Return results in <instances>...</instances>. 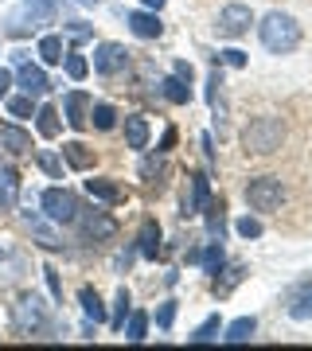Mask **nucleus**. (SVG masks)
<instances>
[{
	"label": "nucleus",
	"mask_w": 312,
	"mask_h": 351,
	"mask_svg": "<svg viewBox=\"0 0 312 351\" xmlns=\"http://www.w3.org/2000/svg\"><path fill=\"white\" fill-rule=\"evenodd\" d=\"M8 328H12V336L20 339H59L55 332L67 336V324H59L55 316H51V304L39 297V293H20L12 304H8Z\"/></svg>",
	"instance_id": "f257e3e1"
},
{
	"label": "nucleus",
	"mask_w": 312,
	"mask_h": 351,
	"mask_svg": "<svg viewBox=\"0 0 312 351\" xmlns=\"http://www.w3.org/2000/svg\"><path fill=\"white\" fill-rule=\"evenodd\" d=\"M254 24H258V39H262V47L269 51V55H293V51L300 47V39H304L300 20L281 12V8L265 12L262 20H254Z\"/></svg>",
	"instance_id": "f03ea898"
},
{
	"label": "nucleus",
	"mask_w": 312,
	"mask_h": 351,
	"mask_svg": "<svg viewBox=\"0 0 312 351\" xmlns=\"http://www.w3.org/2000/svg\"><path fill=\"white\" fill-rule=\"evenodd\" d=\"M62 12V0H20V8L8 16V24H4V36L8 39H24L39 27L55 24Z\"/></svg>",
	"instance_id": "7ed1b4c3"
},
{
	"label": "nucleus",
	"mask_w": 312,
	"mask_h": 351,
	"mask_svg": "<svg viewBox=\"0 0 312 351\" xmlns=\"http://www.w3.org/2000/svg\"><path fill=\"white\" fill-rule=\"evenodd\" d=\"M285 145V121L277 113H262V117H250V125L242 129V149L250 156H274Z\"/></svg>",
	"instance_id": "20e7f679"
},
{
	"label": "nucleus",
	"mask_w": 312,
	"mask_h": 351,
	"mask_svg": "<svg viewBox=\"0 0 312 351\" xmlns=\"http://www.w3.org/2000/svg\"><path fill=\"white\" fill-rule=\"evenodd\" d=\"M78 211H82V199H78L71 188H62V184H51V188H43V195H39V215L47 219V223H55L62 230V226H75Z\"/></svg>",
	"instance_id": "39448f33"
},
{
	"label": "nucleus",
	"mask_w": 312,
	"mask_h": 351,
	"mask_svg": "<svg viewBox=\"0 0 312 351\" xmlns=\"http://www.w3.org/2000/svg\"><path fill=\"white\" fill-rule=\"evenodd\" d=\"M289 199L281 176H250L246 180V207L254 215H269V211H281V203Z\"/></svg>",
	"instance_id": "423d86ee"
},
{
	"label": "nucleus",
	"mask_w": 312,
	"mask_h": 351,
	"mask_svg": "<svg viewBox=\"0 0 312 351\" xmlns=\"http://www.w3.org/2000/svg\"><path fill=\"white\" fill-rule=\"evenodd\" d=\"M75 226H78V234H82V242H90V246H106V242L117 239V219L106 207H90V211L82 207Z\"/></svg>",
	"instance_id": "0eeeda50"
},
{
	"label": "nucleus",
	"mask_w": 312,
	"mask_h": 351,
	"mask_svg": "<svg viewBox=\"0 0 312 351\" xmlns=\"http://www.w3.org/2000/svg\"><path fill=\"white\" fill-rule=\"evenodd\" d=\"M129 63H133V51L125 47V43H117V39H101V43H94V59H90V66H94V75L98 78H117L121 71H129Z\"/></svg>",
	"instance_id": "6e6552de"
},
{
	"label": "nucleus",
	"mask_w": 312,
	"mask_h": 351,
	"mask_svg": "<svg viewBox=\"0 0 312 351\" xmlns=\"http://www.w3.org/2000/svg\"><path fill=\"white\" fill-rule=\"evenodd\" d=\"M258 16H254V8L250 4H242V0H230V4H223L219 8V16H215V36L219 39H242L250 32V24H254Z\"/></svg>",
	"instance_id": "1a4fd4ad"
},
{
	"label": "nucleus",
	"mask_w": 312,
	"mask_h": 351,
	"mask_svg": "<svg viewBox=\"0 0 312 351\" xmlns=\"http://www.w3.org/2000/svg\"><path fill=\"white\" fill-rule=\"evenodd\" d=\"M12 78H16V90H24V94H32V98H47L51 90H55V82H51V75H47V66L39 63H20V66H12Z\"/></svg>",
	"instance_id": "9d476101"
},
{
	"label": "nucleus",
	"mask_w": 312,
	"mask_h": 351,
	"mask_svg": "<svg viewBox=\"0 0 312 351\" xmlns=\"http://www.w3.org/2000/svg\"><path fill=\"white\" fill-rule=\"evenodd\" d=\"M20 219H24V226H27V234H32V242H36L39 250H47V254H59L62 250V234H59V226L55 223H47L39 211H20Z\"/></svg>",
	"instance_id": "9b49d317"
},
{
	"label": "nucleus",
	"mask_w": 312,
	"mask_h": 351,
	"mask_svg": "<svg viewBox=\"0 0 312 351\" xmlns=\"http://www.w3.org/2000/svg\"><path fill=\"white\" fill-rule=\"evenodd\" d=\"M90 101H94V94L90 90H67L62 94V106H59V113H62V125H71L75 133H86L90 129Z\"/></svg>",
	"instance_id": "f8f14e48"
},
{
	"label": "nucleus",
	"mask_w": 312,
	"mask_h": 351,
	"mask_svg": "<svg viewBox=\"0 0 312 351\" xmlns=\"http://www.w3.org/2000/svg\"><path fill=\"white\" fill-rule=\"evenodd\" d=\"M0 149L8 160H20V156H32L36 141H32V129H24V121H0Z\"/></svg>",
	"instance_id": "ddd939ff"
},
{
	"label": "nucleus",
	"mask_w": 312,
	"mask_h": 351,
	"mask_svg": "<svg viewBox=\"0 0 312 351\" xmlns=\"http://www.w3.org/2000/svg\"><path fill=\"white\" fill-rule=\"evenodd\" d=\"M207 199H211V176L207 172H191L187 176V188H184V199H180V215H184V219L203 215Z\"/></svg>",
	"instance_id": "4468645a"
},
{
	"label": "nucleus",
	"mask_w": 312,
	"mask_h": 351,
	"mask_svg": "<svg viewBox=\"0 0 312 351\" xmlns=\"http://www.w3.org/2000/svg\"><path fill=\"white\" fill-rule=\"evenodd\" d=\"M121 137H125V149H133V152H145L149 149V141H152V125H149V117L145 113H125L121 121Z\"/></svg>",
	"instance_id": "2eb2a0df"
},
{
	"label": "nucleus",
	"mask_w": 312,
	"mask_h": 351,
	"mask_svg": "<svg viewBox=\"0 0 312 351\" xmlns=\"http://www.w3.org/2000/svg\"><path fill=\"white\" fill-rule=\"evenodd\" d=\"M125 27L133 32L137 39H160L164 36V20L160 12H149V8H133V12H125Z\"/></svg>",
	"instance_id": "dca6fc26"
},
{
	"label": "nucleus",
	"mask_w": 312,
	"mask_h": 351,
	"mask_svg": "<svg viewBox=\"0 0 312 351\" xmlns=\"http://www.w3.org/2000/svg\"><path fill=\"white\" fill-rule=\"evenodd\" d=\"M133 242H137V254L145 258V262H156V258H164V230H160V223H156V219H145Z\"/></svg>",
	"instance_id": "f3484780"
},
{
	"label": "nucleus",
	"mask_w": 312,
	"mask_h": 351,
	"mask_svg": "<svg viewBox=\"0 0 312 351\" xmlns=\"http://www.w3.org/2000/svg\"><path fill=\"white\" fill-rule=\"evenodd\" d=\"M82 188H86V195H90L94 203H106V207H117V203H125V188L113 180V176H90Z\"/></svg>",
	"instance_id": "a211bd4d"
},
{
	"label": "nucleus",
	"mask_w": 312,
	"mask_h": 351,
	"mask_svg": "<svg viewBox=\"0 0 312 351\" xmlns=\"http://www.w3.org/2000/svg\"><path fill=\"white\" fill-rule=\"evenodd\" d=\"M59 156L71 172H94V164H98V152L90 149L86 141H62Z\"/></svg>",
	"instance_id": "6ab92c4d"
},
{
	"label": "nucleus",
	"mask_w": 312,
	"mask_h": 351,
	"mask_svg": "<svg viewBox=\"0 0 312 351\" xmlns=\"http://www.w3.org/2000/svg\"><path fill=\"white\" fill-rule=\"evenodd\" d=\"M36 133L43 141H59L62 137V113H59V106H51V101H43L39 98V106H36Z\"/></svg>",
	"instance_id": "aec40b11"
},
{
	"label": "nucleus",
	"mask_w": 312,
	"mask_h": 351,
	"mask_svg": "<svg viewBox=\"0 0 312 351\" xmlns=\"http://www.w3.org/2000/svg\"><path fill=\"white\" fill-rule=\"evenodd\" d=\"M62 55H67V39L59 32H43L36 43V59L43 66H62Z\"/></svg>",
	"instance_id": "412c9836"
},
{
	"label": "nucleus",
	"mask_w": 312,
	"mask_h": 351,
	"mask_svg": "<svg viewBox=\"0 0 312 351\" xmlns=\"http://www.w3.org/2000/svg\"><path fill=\"white\" fill-rule=\"evenodd\" d=\"M78 304H82V316L94 320V324H110V308L101 301V293L94 285H82L78 289Z\"/></svg>",
	"instance_id": "4be33fe9"
},
{
	"label": "nucleus",
	"mask_w": 312,
	"mask_h": 351,
	"mask_svg": "<svg viewBox=\"0 0 312 351\" xmlns=\"http://www.w3.org/2000/svg\"><path fill=\"white\" fill-rule=\"evenodd\" d=\"M20 203V172L12 164H0V211H16Z\"/></svg>",
	"instance_id": "5701e85b"
},
{
	"label": "nucleus",
	"mask_w": 312,
	"mask_h": 351,
	"mask_svg": "<svg viewBox=\"0 0 312 351\" xmlns=\"http://www.w3.org/2000/svg\"><path fill=\"white\" fill-rule=\"evenodd\" d=\"M254 336H258V316H238V320L223 324V332H219L223 343H250Z\"/></svg>",
	"instance_id": "b1692460"
},
{
	"label": "nucleus",
	"mask_w": 312,
	"mask_h": 351,
	"mask_svg": "<svg viewBox=\"0 0 312 351\" xmlns=\"http://www.w3.org/2000/svg\"><path fill=\"white\" fill-rule=\"evenodd\" d=\"M203 223H207V239H219L223 242L226 234V199L219 195V199H207V207H203Z\"/></svg>",
	"instance_id": "393cba45"
},
{
	"label": "nucleus",
	"mask_w": 312,
	"mask_h": 351,
	"mask_svg": "<svg viewBox=\"0 0 312 351\" xmlns=\"http://www.w3.org/2000/svg\"><path fill=\"white\" fill-rule=\"evenodd\" d=\"M242 277H246V265H238V262L235 265H223V269L211 277V293H215V297H230V293L242 285Z\"/></svg>",
	"instance_id": "a878e982"
},
{
	"label": "nucleus",
	"mask_w": 312,
	"mask_h": 351,
	"mask_svg": "<svg viewBox=\"0 0 312 351\" xmlns=\"http://www.w3.org/2000/svg\"><path fill=\"white\" fill-rule=\"evenodd\" d=\"M160 98L168 101V106H191V82H184V78H176V75H168V78H160Z\"/></svg>",
	"instance_id": "bb28decb"
},
{
	"label": "nucleus",
	"mask_w": 312,
	"mask_h": 351,
	"mask_svg": "<svg viewBox=\"0 0 312 351\" xmlns=\"http://www.w3.org/2000/svg\"><path fill=\"white\" fill-rule=\"evenodd\" d=\"M141 180H145L149 188L160 191L164 184H168V156H160V152L145 156V160H141Z\"/></svg>",
	"instance_id": "cd10ccee"
},
{
	"label": "nucleus",
	"mask_w": 312,
	"mask_h": 351,
	"mask_svg": "<svg viewBox=\"0 0 312 351\" xmlns=\"http://www.w3.org/2000/svg\"><path fill=\"white\" fill-rule=\"evenodd\" d=\"M36 106H39V98H32V94H24V90H16V94L4 98V113H8L12 121H27V117H36Z\"/></svg>",
	"instance_id": "c85d7f7f"
},
{
	"label": "nucleus",
	"mask_w": 312,
	"mask_h": 351,
	"mask_svg": "<svg viewBox=\"0 0 312 351\" xmlns=\"http://www.w3.org/2000/svg\"><path fill=\"white\" fill-rule=\"evenodd\" d=\"M86 121L98 129V133H113L117 121H121V113L113 110L110 101H90V117H86Z\"/></svg>",
	"instance_id": "c756f323"
},
{
	"label": "nucleus",
	"mask_w": 312,
	"mask_h": 351,
	"mask_svg": "<svg viewBox=\"0 0 312 351\" xmlns=\"http://www.w3.org/2000/svg\"><path fill=\"white\" fill-rule=\"evenodd\" d=\"M32 160H36V168L47 180H62V172H67V164H62V156L55 149H32Z\"/></svg>",
	"instance_id": "7c9ffc66"
},
{
	"label": "nucleus",
	"mask_w": 312,
	"mask_h": 351,
	"mask_svg": "<svg viewBox=\"0 0 312 351\" xmlns=\"http://www.w3.org/2000/svg\"><path fill=\"white\" fill-rule=\"evenodd\" d=\"M207 277H215L219 269L226 265V250H223V242L219 239H207V250H200V262H195Z\"/></svg>",
	"instance_id": "2f4dec72"
},
{
	"label": "nucleus",
	"mask_w": 312,
	"mask_h": 351,
	"mask_svg": "<svg viewBox=\"0 0 312 351\" xmlns=\"http://www.w3.org/2000/svg\"><path fill=\"white\" fill-rule=\"evenodd\" d=\"M62 71H67L71 82H82V78H90V59L78 47H67V55H62Z\"/></svg>",
	"instance_id": "473e14b6"
},
{
	"label": "nucleus",
	"mask_w": 312,
	"mask_h": 351,
	"mask_svg": "<svg viewBox=\"0 0 312 351\" xmlns=\"http://www.w3.org/2000/svg\"><path fill=\"white\" fill-rule=\"evenodd\" d=\"M125 339L129 343H145V336H149V313L145 308H133V313L125 316Z\"/></svg>",
	"instance_id": "72a5a7b5"
},
{
	"label": "nucleus",
	"mask_w": 312,
	"mask_h": 351,
	"mask_svg": "<svg viewBox=\"0 0 312 351\" xmlns=\"http://www.w3.org/2000/svg\"><path fill=\"white\" fill-rule=\"evenodd\" d=\"M133 313V293H129V289H117V293H113V313H110V328L113 332H121L125 328V316Z\"/></svg>",
	"instance_id": "f704fd0d"
},
{
	"label": "nucleus",
	"mask_w": 312,
	"mask_h": 351,
	"mask_svg": "<svg viewBox=\"0 0 312 351\" xmlns=\"http://www.w3.org/2000/svg\"><path fill=\"white\" fill-rule=\"evenodd\" d=\"M219 332H223V316L215 313V316H207V320H203L191 336H187V343H215V339H219Z\"/></svg>",
	"instance_id": "c9c22d12"
},
{
	"label": "nucleus",
	"mask_w": 312,
	"mask_h": 351,
	"mask_svg": "<svg viewBox=\"0 0 312 351\" xmlns=\"http://www.w3.org/2000/svg\"><path fill=\"white\" fill-rule=\"evenodd\" d=\"M62 32H67V47H82V43H90L94 39V24H86V20H67L62 24Z\"/></svg>",
	"instance_id": "e433bc0d"
},
{
	"label": "nucleus",
	"mask_w": 312,
	"mask_h": 351,
	"mask_svg": "<svg viewBox=\"0 0 312 351\" xmlns=\"http://www.w3.org/2000/svg\"><path fill=\"white\" fill-rule=\"evenodd\" d=\"M235 234H238V239H246V242H254V239H262V234H265V226H262L258 215H242V219L235 223Z\"/></svg>",
	"instance_id": "4c0bfd02"
},
{
	"label": "nucleus",
	"mask_w": 312,
	"mask_h": 351,
	"mask_svg": "<svg viewBox=\"0 0 312 351\" xmlns=\"http://www.w3.org/2000/svg\"><path fill=\"white\" fill-rule=\"evenodd\" d=\"M289 320H297V324L312 320V285H309V293L293 297V304H289Z\"/></svg>",
	"instance_id": "58836bf2"
},
{
	"label": "nucleus",
	"mask_w": 312,
	"mask_h": 351,
	"mask_svg": "<svg viewBox=\"0 0 312 351\" xmlns=\"http://www.w3.org/2000/svg\"><path fill=\"white\" fill-rule=\"evenodd\" d=\"M176 308H180V301H172V297H168V301H164L160 308L149 316V320H156V328H160V332H168V328L176 324Z\"/></svg>",
	"instance_id": "ea45409f"
},
{
	"label": "nucleus",
	"mask_w": 312,
	"mask_h": 351,
	"mask_svg": "<svg viewBox=\"0 0 312 351\" xmlns=\"http://www.w3.org/2000/svg\"><path fill=\"white\" fill-rule=\"evenodd\" d=\"M43 281H47V293H51V301L62 304V277L55 265H43Z\"/></svg>",
	"instance_id": "a19ab883"
},
{
	"label": "nucleus",
	"mask_w": 312,
	"mask_h": 351,
	"mask_svg": "<svg viewBox=\"0 0 312 351\" xmlns=\"http://www.w3.org/2000/svg\"><path fill=\"white\" fill-rule=\"evenodd\" d=\"M137 258H141V254H137V242H129V246H125V250L117 254V262H113V269H117V274H129Z\"/></svg>",
	"instance_id": "79ce46f5"
},
{
	"label": "nucleus",
	"mask_w": 312,
	"mask_h": 351,
	"mask_svg": "<svg viewBox=\"0 0 312 351\" xmlns=\"http://www.w3.org/2000/svg\"><path fill=\"white\" fill-rule=\"evenodd\" d=\"M219 63H223V66H230V71H242V66H246V51L226 47L223 55H219Z\"/></svg>",
	"instance_id": "37998d69"
},
{
	"label": "nucleus",
	"mask_w": 312,
	"mask_h": 351,
	"mask_svg": "<svg viewBox=\"0 0 312 351\" xmlns=\"http://www.w3.org/2000/svg\"><path fill=\"white\" fill-rule=\"evenodd\" d=\"M12 86H16V78H12V66H0V101L12 94Z\"/></svg>",
	"instance_id": "c03bdc74"
},
{
	"label": "nucleus",
	"mask_w": 312,
	"mask_h": 351,
	"mask_svg": "<svg viewBox=\"0 0 312 351\" xmlns=\"http://www.w3.org/2000/svg\"><path fill=\"white\" fill-rule=\"evenodd\" d=\"M172 75L184 78V82H195V71H191V63H187V59H176V63H172Z\"/></svg>",
	"instance_id": "a18cd8bd"
},
{
	"label": "nucleus",
	"mask_w": 312,
	"mask_h": 351,
	"mask_svg": "<svg viewBox=\"0 0 312 351\" xmlns=\"http://www.w3.org/2000/svg\"><path fill=\"white\" fill-rule=\"evenodd\" d=\"M172 145H176V125H168V129H164V137H160V145H156V152H160V156H168V152H172Z\"/></svg>",
	"instance_id": "49530a36"
},
{
	"label": "nucleus",
	"mask_w": 312,
	"mask_h": 351,
	"mask_svg": "<svg viewBox=\"0 0 312 351\" xmlns=\"http://www.w3.org/2000/svg\"><path fill=\"white\" fill-rule=\"evenodd\" d=\"M200 145H203V156H207V164L215 168V141H211V133H203V141H200Z\"/></svg>",
	"instance_id": "de8ad7c7"
},
{
	"label": "nucleus",
	"mask_w": 312,
	"mask_h": 351,
	"mask_svg": "<svg viewBox=\"0 0 312 351\" xmlns=\"http://www.w3.org/2000/svg\"><path fill=\"white\" fill-rule=\"evenodd\" d=\"M27 59H32V51H27V47H16V51H12V66L27 63Z\"/></svg>",
	"instance_id": "09e8293b"
},
{
	"label": "nucleus",
	"mask_w": 312,
	"mask_h": 351,
	"mask_svg": "<svg viewBox=\"0 0 312 351\" xmlns=\"http://www.w3.org/2000/svg\"><path fill=\"white\" fill-rule=\"evenodd\" d=\"M164 4H168V0H145V8H149V12H164Z\"/></svg>",
	"instance_id": "8fccbe9b"
},
{
	"label": "nucleus",
	"mask_w": 312,
	"mask_h": 351,
	"mask_svg": "<svg viewBox=\"0 0 312 351\" xmlns=\"http://www.w3.org/2000/svg\"><path fill=\"white\" fill-rule=\"evenodd\" d=\"M75 4H82V8H98L101 0H75Z\"/></svg>",
	"instance_id": "3c124183"
},
{
	"label": "nucleus",
	"mask_w": 312,
	"mask_h": 351,
	"mask_svg": "<svg viewBox=\"0 0 312 351\" xmlns=\"http://www.w3.org/2000/svg\"><path fill=\"white\" fill-rule=\"evenodd\" d=\"M4 254H8V250H4V246H0V262H4Z\"/></svg>",
	"instance_id": "603ef678"
}]
</instances>
